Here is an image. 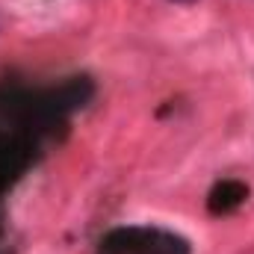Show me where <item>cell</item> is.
<instances>
[{"label":"cell","instance_id":"obj_1","mask_svg":"<svg viewBox=\"0 0 254 254\" xmlns=\"http://www.w3.org/2000/svg\"><path fill=\"white\" fill-rule=\"evenodd\" d=\"M172 3H195V0H172Z\"/></svg>","mask_w":254,"mask_h":254}]
</instances>
